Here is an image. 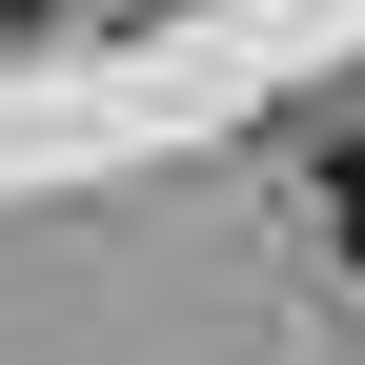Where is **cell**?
Wrapping results in <instances>:
<instances>
[{"label": "cell", "instance_id": "cell-1", "mask_svg": "<svg viewBox=\"0 0 365 365\" xmlns=\"http://www.w3.org/2000/svg\"><path fill=\"white\" fill-rule=\"evenodd\" d=\"M304 203H325V244L365 264V81H345L325 122H304Z\"/></svg>", "mask_w": 365, "mask_h": 365}, {"label": "cell", "instance_id": "cell-2", "mask_svg": "<svg viewBox=\"0 0 365 365\" xmlns=\"http://www.w3.org/2000/svg\"><path fill=\"white\" fill-rule=\"evenodd\" d=\"M0 21H61V0H0Z\"/></svg>", "mask_w": 365, "mask_h": 365}]
</instances>
